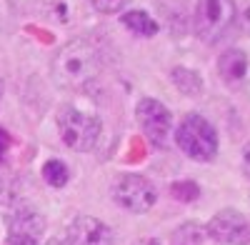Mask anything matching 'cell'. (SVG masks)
Returning a JSON list of instances; mask_svg holds the SVG:
<instances>
[{
	"mask_svg": "<svg viewBox=\"0 0 250 245\" xmlns=\"http://www.w3.org/2000/svg\"><path fill=\"white\" fill-rule=\"evenodd\" d=\"M100 73V58L88 38H73L60 45L50 60L53 83L62 90L88 88Z\"/></svg>",
	"mask_w": 250,
	"mask_h": 245,
	"instance_id": "1",
	"label": "cell"
},
{
	"mask_svg": "<svg viewBox=\"0 0 250 245\" xmlns=\"http://www.w3.org/2000/svg\"><path fill=\"white\" fill-rule=\"evenodd\" d=\"M58 122V135L62 140V145L75 150V153H90L103 133V122L100 118L78 110L75 105H62L55 115Z\"/></svg>",
	"mask_w": 250,
	"mask_h": 245,
	"instance_id": "2",
	"label": "cell"
},
{
	"mask_svg": "<svg viewBox=\"0 0 250 245\" xmlns=\"http://www.w3.org/2000/svg\"><path fill=\"white\" fill-rule=\"evenodd\" d=\"M175 143L188 158L198 163H208L218 155V130L210 120L198 113H188L180 120L175 128Z\"/></svg>",
	"mask_w": 250,
	"mask_h": 245,
	"instance_id": "3",
	"label": "cell"
},
{
	"mask_svg": "<svg viewBox=\"0 0 250 245\" xmlns=\"http://www.w3.org/2000/svg\"><path fill=\"white\" fill-rule=\"evenodd\" d=\"M238 25L235 0H198L193 28L205 43H218Z\"/></svg>",
	"mask_w": 250,
	"mask_h": 245,
	"instance_id": "4",
	"label": "cell"
},
{
	"mask_svg": "<svg viewBox=\"0 0 250 245\" xmlns=\"http://www.w3.org/2000/svg\"><path fill=\"white\" fill-rule=\"evenodd\" d=\"M113 200L123 210L128 213H148L155 200H158V190L155 185L138 173H123L113 180Z\"/></svg>",
	"mask_w": 250,
	"mask_h": 245,
	"instance_id": "5",
	"label": "cell"
},
{
	"mask_svg": "<svg viewBox=\"0 0 250 245\" xmlns=\"http://www.w3.org/2000/svg\"><path fill=\"white\" fill-rule=\"evenodd\" d=\"M135 118L143 128V135L155 150H163L173 133V115L165 108V103L155 98H140L135 105Z\"/></svg>",
	"mask_w": 250,
	"mask_h": 245,
	"instance_id": "6",
	"label": "cell"
},
{
	"mask_svg": "<svg viewBox=\"0 0 250 245\" xmlns=\"http://www.w3.org/2000/svg\"><path fill=\"white\" fill-rule=\"evenodd\" d=\"M205 235L220 245H248L250 243V220L233 208H225L208 220Z\"/></svg>",
	"mask_w": 250,
	"mask_h": 245,
	"instance_id": "7",
	"label": "cell"
},
{
	"mask_svg": "<svg viewBox=\"0 0 250 245\" xmlns=\"http://www.w3.org/2000/svg\"><path fill=\"white\" fill-rule=\"evenodd\" d=\"M65 240L70 245H113V230L93 215H78L68 225Z\"/></svg>",
	"mask_w": 250,
	"mask_h": 245,
	"instance_id": "8",
	"label": "cell"
},
{
	"mask_svg": "<svg viewBox=\"0 0 250 245\" xmlns=\"http://www.w3.org/2000/svg\"><path fill=\"white\" fill-rule=\"evenodd\" d=\"M48 228L45 215L33 205H15L8 215V235H20V238H33L40 240Z\"/></svg>",
	"mask_w": 250,
	"mask_h": 245,
	"instance_id": "9",
	"label": "cell"
},
{
	"mask_svg": "<svg viewBox=\"0 0 250 245\" xmlns=\"http://www.w3.org/2000/svg\"><path fill=\"white\" fill-rule=\"evenodd\" d=\"M248 70H250L248 55L240 48H228V50H223L218 55V75L225 80L228 85L235 88V85L245 83Z\"/></svg>",
	"mask_w": 250,
	"mask_h": 245,
	"instance_id": "10",
	"label": "cell"
},
{
	"mask_svg": "<svg viewBox=\"0 0 250 245\" xmlns=\"http://www.w3.org/2000/svg\"><path fill=\"white\" fill-rule=\"evenodd\" d=\"M120 23L128 28L133 35H140V38H153L158 30H160V25L155 23V20L150 18V13H145V10H125V13H120Z\"/></svg>",
	"mask_w": 250,
	"mask_h": 245,
	"instance_id": "11",
	"label": "cell"
},
{
	"mask_svg": "<svg viewBox=\"0 0 250 245\" xmlns=\"http://www.w3.org/2000/svg\"><path fill=\"white\" fill-rule=\"evenodd\" d=\"M170 80L173 85L185 93V95H200L203 93V78L193 70V68H185V65H178L170 70Z\"/></svg>",
	"mask_w": 250,
	"mask_h": 245,
	"instance_id": "12",
	"label": "cell"
},
{
	"mask_svg": "<svg viewBox=\"0 0 250 245\" xmlns=\"http://www.w3.org/2000/svg\"><path fill=\"white\" fill-rule=\"evenodd\" d=\"M43 180L48 183L50 188L60 190V188H65L70 183V168L60 158H50V160H45V165H43Z\"/></svg>",
	"mask_w": 250,
	"mask_h": 245,
	"instance_id": "13",
	"label": "cell"
},
{
	"mask_svg": "<svg viewBox=\"0 0 250 245\" xmlns=\"http://www.w3.org/2000/svg\"><path fill=\"white\" fill-rule=\"evenodd\" d=\"M170 193H173V198H178V200L190 203V200H195V198L200 195V188L195 185V183H190V180H183V183H173Z\"/></svg>",
	"mask_w": 250,
	"mask_h": 245,
	"instance_id": "14",
	"label": "cell"
},
{
	"mask_svg": "<svg viewBox=\"0 0 250 245\" xmlns=\"http://www.w3.org/2000/svg\"><path fill=\"white\" fill-rule=\"evenodd\" d=\"M88 3H90L93 10L110 15V13H120L125 5H128V0H88Z\"/></svg>",
	"mask_w": 250,
	"mask_h": 245,
	"instance_id": "15",
	"label": "cell"
},
{
	"mask_svg": "<svg viewBox=\"0 0 250 245\" xmlns=\"http://www.w3.org/2000/svg\"><path fill=\"white\" fill-rule=\"evenodd\" d=\"M0 205L3 208H15V190L10 183L0 175Z\"/></svg>",
	"mask_w": 250,
	"mask_h": 245,
	"instance_id": "16",
	"label": "cell"
},
{
	"mask_svg": "<svg viewBox=\"0 0 250 245\" xmlns=\"http://www.w3.org/2000/svg\"><path fill=\"white\" fill-rule=\"evenodd\" d=\"M50 8H53V20H68V15H70V8H68V3H62V0H53L50 3Z\"/></svg>",
	"mask_w": 250,
	"mask_h": 245,
	"instance_id": "17",
	"label": "cell"
},
{
	"mask_svg": "<svg viewBox=\"0 0 250 245\" xmlns=\"http://www.w3.org/2000/svg\"><path fill=\"white\" fill-rule=\"evenodd\" d=\"M238 23H240V30L250 35V3L243 8V13H238Z\"/></svg>",
	"mask_w": 250,
	"mask_h": 245,
	"instance_id": "18",
	"label": "cell"
},
{
	"mask_svg": "<svg viewBox=\"0 0 250 245\" xmlns=\"http://www.w3.org/2000/svg\"><path fill=\"white\" fill-rule=\"evenodd\" d=\"M5 245H40V240H33V238H20V235H8Z\"/></svg>",
	"mask_w": 250,
	"mask_h": 245,
	"instance_id": "19",
	"label": "cell"
},
{
	"mask_svg": "<svg viewBox=\"0 0 250 245\" xmlns=\"http://www.w3.org/2000/svg\"><path fill=\"white\" fill-rule=\"evenodd\" d=\"M8 148H10V135L5 128H0V160L8 155Z\"/></svg>",
	"mask_w": 250,
	"mask_h": 245,
	"instance_id": "20",
	"label": "cell"
},
{
	"mask_svg": "<svg viewBox=\"0 0 250 245\" xmlns=\"http://www.w3.org/2000/svg\"><path fill=\"white\" fill-rule=\"evenodd\" d=\"M240 165H243V173H245V178L250 180V143L243 148V155H240Z\"/></svg>",
	"mask_w": 250,
	"mask_h": 245,
	"instance_id": "21",
	"label": "cell"
},
{
	"mask_svg": "<svg viewBox=\"0 0 250 245\" xmlns=\"http://www.w3.org/2000/svg\"><path fill=\"white\" fill-rule=\"evenodd\" d=\"M45 245H70V243H68V240H60V238H50Z\"/></svg>",
	"mask_w": 250,
	"mask_h": 245,
	"instance_id": "22",
	"label": "cell"
},
{
	"mask_svg": "<svg viewBox=\"0 0 250 245\" xmlns=\"http://www.w3.org/2000/svg\"><path fill=\"white\" fill-rule=\"evenodd\" d=\"M135 245H160V243L153 240V238H145V240H140V243H135Z\"/></svg>",
	"mask_w": 250,
	"mask_h": 245,
	"instance_id": "23",
	"label": "cell"
},
{
	"mask_svg": "<svg viewBox=\"0 0 250 245\" xmlns=\"http://www.w3.org/2000/svg\"><path fill=\"white\" fill-rule=\"evenodd\" d=\"M3 98H5V83H3V78H0V103H3Z\"/></svg>",
	"mask_w": 250,
	"mask_h": 245,
	"instance_id": "24",
	"label": "cell"
}]
</instances>
